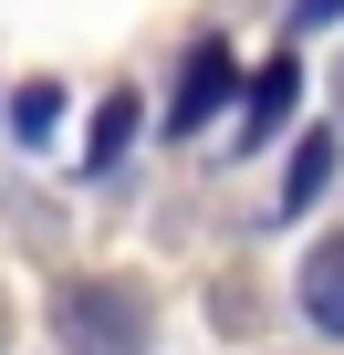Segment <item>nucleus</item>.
Instances as JSON below:
<instances>
[{"label": "nucleus", "mask_w": 344, "mask_h": 355, "mask_svg": "<svg viewBox=\"0 0 344 355\" xmlns=\"http://www.w3.org/2000/svg\"><path fill=\"white\" fill-rule=\"evenodd\" d=\"M323 167H334V146H302V157H292V189H282V209H302V199L323 189Z\"/></svg>", "instance_id": "4"}, {"label": "nucleus", "mask_w": 344, "mask_h": 355, "mask_svg": "<svg viewBox=\"0 0 344 355\" xmlns=\"http://www.w3.org/2000/svg\"><path fill=\"white\" fill-rule=\"evenodd\" d=\"M302 303H313V324H323V334H344V230L302 261Z\"/></svg>", "instance_id": "2"}, {"label": "nucleus", "mask_w": 344, "mask_h": 355, "mask_svg": "<svg viewBox=\"0 0 344 355\" xmlns=\"http://www.w3.org/2000/svg\"><path fill=\"white\" fill-rule=\"evenodd\" d=\"M334 11H344V0H302V21H334Z\"/></svg>", "instance_id": "5"}, {"label": "nucleus", "mask_w": 344, "mask_h": 355, "mask_svg": "<svg viewBox=\"0 0 344 355\" xmlns=\"http://www.w3.org/2000/svg\"><path fill=\"white\" fill-rule=\"evenodd\" d=\"M53 324H63V355H146V303L125 282H73Z\"/></svg>", "instance_id": "1"}, {"label": "nucleus", "mask_w": 344, "mask_h": 355, "mask_svg": "<svg viewBox=\"0 0 344 355\" xmlns=\"http://www.w3.org/2000/svg\"><path fill=\"white\" fill-rule=\"evenodd\" d=\"M219 84H230V53H219V42H199V53H188V73H178V125H199V115L219 105Z\"/></svg>", "instance_id": "3"}]
</instances>
